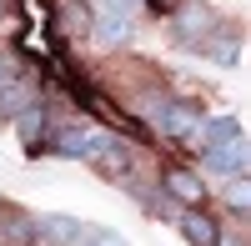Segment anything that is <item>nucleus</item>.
I'll return each mask as SVG.
<instances>
[{"label": "nucleus", "instance_id": "f257e3e1", "mask_svg": "<svg viewBox=\"0 0 251 246\" xmlns=\"http://www.w3.org/2000/svg\"><path fill=\"white\" fill-rule=\"evenodd\" d=\"M116 141V131L96 126V121H66V126H55V151L71 156V161H96Z\"/></svg>", "mask_w": 251, "mask_h": 246}, {"label": "nucleus", "instance_id": "f03ea898", "mask_svg": "<svg viewBox=\"0 0 251 246\" xmlns=\"http://www.w3.org/2000/svg\"><path fill=\"white\" fill-rule=\"evenodd\" d=\"M246 171H251L246 136L226 141V146H206L201 151V166H196V176H211V181H231V176H246Z\"/></svg>", "mask_w": 251, "mask_h": 246}, {"label": "nucleus", "instance_id": "7ed1b4c3", "mask_svg": "<svg viewBox=\"0 0 251 246\" xmlns=\"http://www.w3.org/2000/svg\"><path fill=\"white\" fill-rule=\"evenodd\" d=\"M161 196H171L176 206H206V176H196V166H166L161 171Z\"/></svg>", "mask_w": 251, "mask_h": 246}, {"label": "nucleus", "instance_id": "20e7f679", "mask_svg": "<svg viewBox=\"0 0 251 246\" xmlns=\"http://www.w3.org/2000/svg\"><path fill=\"white\" fill-rule=\"evenodd\" d=\"M35 241L40 246H80L91 236V226L86 221H75V216H35Z\"/></svg>", "mask_w": 251, "mask_h": 246}, {"label": "nucleus", "instance_id": "39448f33", "mask_svg": "<svg viewBox=\"0 0 251 246\" xmlns=\"http://www.w3.org/2000/svg\"><path fill=\"white\" fill-rule=\"evenodd\" d=\"M151 126H161L171 141H196V126H201V111L186 106V100H166V106L156 111Z\"/></svg>", "mask_w": 251, "mask_h": 246}, {"label": "nucleus", "instance_id": "423d86ee", "mask_svg": "<svg viewBox=\"0 0 251 246\" xmlns=\"http://www.w3.org/2000/svg\"><path fill=\"white\" fill-rule=\"evenodd\" d=\"M176 226H181V236L191 246H216V236H221V221L206 206H181L176 211Z\"/></svg>", "mask_w": 251, "mask_h": 246}, {"label": "nucleus", "instance_id": "0eeeda50", "mask_svg": "<svg viewBox=\"0 0 251 246\" xmlns=\"http://www.w3.org/2000/svg\"><path fill=\"white\" fill-rule=\"evenodd\" d=\"M91 40L100 50H121L136 40V15H96L91 20Z\"/></svg>", "mask_w": 251, "mask_h": 246}, {"label": "nucleus", "instance_id": "6e6552de", "mask_svg": "<svg viewBox=\"0 0 251 246\" xmlns=\"http://www.w3.org/2000/svg\"><path fill=\"white\" fill-rule=\"evenodd\" d=\"M171 20H176V30L186 35V46H196V40L216 25V10H206V5H196V0H181V5L171 10Z\"/></svg>", "mask_w": 251, "mask_h": 246}, {"label": "nucleus", "instance_id": "1a4fd4ad", "mask_svg": "<svg viewBox=\"0 0 251 246\" xmlns=\"http://www.w3.org/2000/svg\"><path fill=\"white\" fill-rule=\"evenodd\" d=\"M241 136V121L236 116H201V126H196V141L191 146H226V141H236Z\"/></svg>", "mask_w": 251, "mask_h": 246}, {"label": "nucleus", "instance_id": "9d476101", "mask_svg": "<svg viewBox=\"0 0 251 246\" xmlns=\"http://www.w3.org/2000/svg\"><path fill=\"white\" fill-rule=\"evenodd\" d=\"M15 131H20V146L25 151H40V141H46V106H40V100L25 106L15 116Z\"/></svg>", "mask_w": 251, "mask_h": 246}, {"label": "nucleus", "instance_id": "9b49d317", "mask_svg": "<svg viewBox=\"0 0 251 246\" xmlns=\"http://www.w3.org/2000/svg\"><path fill=\"white\" fill-rule=\"evenodd\" d=\"M191 50H201L206 60H216V66H226V71H231L236 60H241V40H236V35H211V40H196Z\"/></svg>", "mask_w": 251, "mask_h": 246}, {"label": "nucleus", "instance_id": "f8f14e48", "mask_svg": "<svg viewBox=\"0 0 251 246\" xmlns=\"http://www.w3.org/2000/svg\"><path fill=\"white\" fill-rule=\"evenodd\" d=\"M25 106H35V86H30V80H20V75H10L5 86H0V111H5V116H20Z\"/></svg>", "mask_w": 251, "mask_h": 246}, {"label": "nucleus", "instance_id": "ddd939ff", "mask_svg": "<svg viewBox=\"0 0 251 246\" xmlns=\"http://www.w3.org/2000/svg\"><path fill=\"white\" fill-rule=\"evenodd\" d=\"M216 186H221V206H231V216L246 221V211H251V181L231 176V181H216Z\"/></svg>", "mask_w": 251, "mask_h": 246}, {"label": "nucleus", "instance_id": "4468645a", "mask_svg": "<svg viewBox=\"0 0 251 246\" xmlns=\"http://www.w3.org/2000/svg\"><path fill=\"white\" fill-rule=\"evenodd\" d=\"M146 0H91V15H141Z\"/></svg>", "mask_w": 251, "mask_h": 246}, {"label": "nucleus", "instance_id": "2eb2a0df", "mask_svg": "<svg viewBox=\"0 0 251 246\" xmlns=\"http://www.w3.org/2000/svg\"><path fill=\"white\" fill-rule=\"evenodd\" d=\"M80 246H126V236H116V231H100V226H91V236L80 241Z\"/></svg>", "mask_w": 251, "mask_h": 246}, {"label": "nucleus", "instance_id": "dca6fc26", "mask_svg": "<svg viewBox=\"0 0 251 246\" xmlns=\"http://www.w3.org/2000/svg\"><path fill=\"white\" fill-rule=\"evenodd\" d=\"M10 75H15V60H10V55H0V86H5Z\"/></svg>", "mask_w": 251, "mask_h": 246}, {"label": "nucleus", "instance_id": "f3484780", "mask_svg": "<svg viewBox=\"0 0 251 246\" xmlns=\"http://www.w3.org/2000/svg\"><path fill=\"white\" fill-rule=\"evenodd\" d=\"M216 246H246V236H226V231H221V236H216Z\"/></svg>", "mask_w": 251, "mask_h": 246}, {"label": "nucleus", "instance_id": "a211bd4d", "mask_svg": "<svg viewBox=\"0 0 251 246\" xmlns=\"http://www.w3.org/2000/svg\"><path fill=\"white\" fill-rule=\"evenodd\" d=\"M5 10H10V0H0V20H5Z\"/></svg>", "mask_w": 251, "mask_h": 246}]
</instances>
